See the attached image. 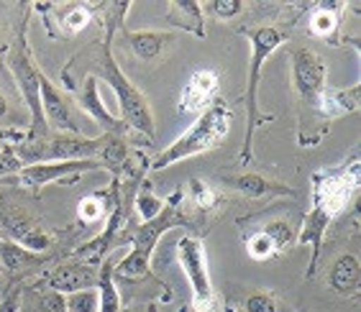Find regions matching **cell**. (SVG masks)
I'll return each mask as SVG.
<instances>
[{
  "mask_svg": "<svg viewBox=\"0 0 361 312\" xmlns=\"http://www.w3.org/2000/svg\"><path fill=\"white\" fill-rule=\"evenodd\" d=\"M111 42L113 39H105L100 44H90V46L80 49L70 59V64L62 70V75H72V72L80 70L82 72L80 77H103L105 82L111 85V90L116 92V100H118L121 108V120L128 128H136L144 136L154 139L157 136V125H154L152 108H149V103H146V97L141 95L139 87L123 75L118 62L113 59Z\"/></svg>",
  "mask_w": 361,
  "mask_h": 312,
  "instance_id": "cell-1",
  "label": "cell"
},
{
  "mask_svg": "<svg viewBox=\"0 0 361 312\" xmlns=\"http://www.w3.org/2000/svg\"><path fill=\"white\" fill-rule=\"evenodd\" d=\"M231 131V111L228 105L216 100L208 111H202L197 116L188 131L182 133L180 139L174 141L172 146H167L159 156H154V161H149V169H167L172 164H180V161L190 159V156H197V154H205L210 149L221 146V141L228 136Z\"/></svg>",
  "mask_w": 361,
  "mask_h": 312,
  "instance_id": "cell-2",
  "label": "cell"
},
{
  "mask_svg": "<svg viewBox=\"0 0 361 312\" xmlns=\"http://www.w3.org/2000/svg\"><path fill=\"white\" fill-rule=\"evenodd\" d=\"M249 36L251 44V59H249V72H246V92H243V105H246V136H243V149H241V164H251V149H254V131L262 120L259 116V80H262V70L264 62L277 51L282 44L287 42V31L277 26H259L251 31H243Z\"/></svg>",
  "mask_w": 361,
  "mask_h": 312,
  "instance_id": "cell-3",
  "label": "cell"
},
{
  "mask_svg": "<svg viewBox=\"0 0 361 312\" xmlns=\"http://www.w3.org/2000/svg\"><path fill=\"white\" fill-rule=\"evenodd\" d=\"M8 67L13 72L16 87L21 92L23 103H26L28 111H31V128L26 131V139L28 141L44 139L49 133V128L42 116V72H39V67L34 64V56L28 51L23 26H21L18 39H16L13 46H11V51H8Z\"/></svg>",
  "mask_w": 361,
  "mask_h": 312,
  "instance_id": "cell-4",
  "label": "cell"
},
{
  "mask_svg": "<svg viewBox=\"0 0 361 312\" xmlns=\"http://www.w3.org/2000/svg\"><path fill=\"white\" fill-rule=\"evenodd\" d=\"M182 200V192L172 194L167 202H164V210L159 216L149 223H141L139 230L133 233V246L128 251V256L116 266L121 277H141V274H149V264H152V254L157 249L159 238L167 233L172 225L182 223V218L177 216V202Z\"/></svg>",
  "mask_w": 361,
  "mask_h": 312,
  "instance_id": "cell-5",
  "label": "cell"
},
{
  "mask_svg": "<svg viewBox=\"0 0 361 312\" xmlns=\"http://www.w3.org/2000/svg\"><path fill=\"white\" fill-rule=\"evenodd\" d=\"M313 208L323 210L331 218H338L359 194V159H348L341 172H315Z\"/></svg>",
  "mask_w": 361,
  "mask_h": 312,
  "instance_id": "cell-6",
  "label": "cell"
},
{
  "mask_svg": "<svg viewBox=\"0 0 361 312\" xmlns=\"http://www.w3.org/2000/svg\"><path fill=\"white\" fill-rule=\"evenodd\" d=\"M177 261L190 282L195 299V310L208 312L216 307V292L210 285L208 258H205V246L197 236H182L177 243Z\"/></svg>",
  "mask_w": 361,
  "mask_h": 312,
  "instance_id": "cell-7",
  "label": "cell"
},
{
  "mask_svg": "<svg viewBox=\"0 0 361 312\" xmlns=\"http://www.w3.org/2000/svg\"><path fill=\"white\" fill-rule=\"evenodd\" d=\"M292 85H295V92H298L300 103H302V113L310 111V120L315 118V105H318V97L326 90V77L328 67L323 62V56L315 54L313 49L300 46L292 51Z\"/></svg>",
  "mask_w": 361,
  "mask_h": 312,
  "instance_id": "cell-8",
  "label": "cell"
},
{
  "mask_svg": "<svg viewBox=\"0 0 361 312\" xmlns=\"http://www.w3.org/2000/svg\"><path fill=\"white\" fill-rule=\"evenodd\" d=\"M103 164L97 159H77V161H42V164H26L21 172L16 174L21 185L31 189H42L47 185L56 182H70L77 180L82 172H97Z\"/></svg>",
  "mask_w": 361,
  "mask_h": 312,
  "instance_id": "cell-9",
  "label": "cell"
},
{
  "mask_svg": "<svg viewBox=\"0 0 361 312\" xmlns=\"http://www.w3.org/2000/svg\"><path fill=\"white\" fill-rule=\"evenodd\" d=\"M75 97H77V103H80V108H82L108 136H121V133L128 128L123 120L116 118V116L105 108L103 97H100V82H97V77H92V75L82 77V82L77 85Z\"/></svg>",
  "mask_w": 361,
  "mask_h": 312,
  "instance_id": "cell-10",
  "label": "cell"
},
{
  "mask_svg": "<svg viewBox=\"0 0 361 312\" xmlns=\"http://www.w3.org/2000/svg\"><path fill=\"white\" fill-rule=\"evenodd\" d=\"M218 97V72L213 70H197L190 77L177 100L180 113H202L208 111L213 100Z\"/></svg>",
  "mask_w": 361,
  "mask_h": 312,
  "instance_id": "cell-11",
  "label": "cell"
},
{
  "mask_svg": "<svg viewBox=\"0 0 361 312\" xmlns=\"http://www.w3.org/2000/svg\"><path fill=\"white\" fill-rule=\"evenodd\" d=\"M97 269L92 261H64L62 266H56V271L49 277V287L51 292L59 294H72L80 289H92L97 285Z\"/></svg>",
  "mask_w": 361,
  "mask_h": 312,
  "instance_id": "cell-12",
  "label": "cell"
},
{
  "mask_svg": "<svg viewBox=\"0 0 361 312\" xmlns=\"http://www.w3.org/2000/svg\"><path fill=\"white\" fill-rule=\"evenodd\" d=\"M42 116L47 128H54L56 133H80L72 116L70 103L62 97V92L49 82V77L42 75Z\"/></svg>",
  "mask_w": 361,
  "mask_h": 312,
  "instance_id": "cell-13",
  "label": "cell"
},
{
  "mask_svg": "<svg viewBox=\"0 0 361 312\" xmlns=\"http://www.w3.org/2000/svg\"><path fill=\"white\" fill-rule=\"evenodd\" d=\"M359 97H361L359 85H351L346 90H328L326 87L323 95L318 97V105H315V118L323 120V128L328 131V125L334 123L336 118L359 111Z\"/></svg>",
  "mask_w": 361,
  "mask_h": 312,
  "instance_id": "cell-14",
  "label": "cell"
},
{
  "mask_svg": "<svg viewBox=\"0 0 361 312\" xmlns=\"http://www.w3.org/2000/svg\"><path fill=\"white\" fill-rule=\"evenodd\" d=\"M334 218L323 213L318 208H310L307 210L305 220H302V230H300V236H295V241L300 246H310V266H307V277H313L315 274V266H318V256H320V246H323V238H326V230L331 225Z\"/></svg>",
  "mask_w": 361,
  "mask_h": 312,
  "instance_id": "cell-15",
  "label": "cell"
},
{
  "mask_svg": "<svg viewBox=\"0 0 361 312\" xmlns=\"http://www.w3.org/2000/svg\"><path fill=\"white\" fill-rule=\"evenodd\" d=\"M343 11H346V3H343V0L318 3V6L310 11V18H307L310 34L334 44L336 34H338V28H341V15H343Z\"/></svg>",
  "mask_w": 361,
  "mask_h": 312,
  "instance_id": "cell-16",
  "label": "cell"
},
{
  "mask_svg": "<svg viewBox=\"0 0 361 312\" xmlns=\"http://www.w3.org/2000/svg\"><path fill=\"white\" fill-rule=\"evenodd\" d=\"M359 279H361L359 256H354V254H343V256H338V261L331 266L328 285H331V289H334L336 294L356 297V294H359Z\"/></svg>",
  "mask_w": 361,
  "mask_h": 312,
  "instance_id": "cell-17",
  "label": "cell"
},
{
  "mask_svg": "<svg viewBox=\"0 0 361 312\" xmlns=\"http://www.w3.org/2000/svg\"><path fill=\"white\" fill-rule=\"evenodd\" d=\"M167 21L188 34H195L197 39H205V13L195 0H169Z\"/></svg>",
  "mask_w": 361,
  "mask_h": 312,
  "instance_id": "cell-18",
  "label": "cell"
},
{
  "mask_svg": "<svg viewBox=\"0 0 361 312\" xmlns=\"http://www.w3.org/2000/svg\"><path fill=\"white\" fill-rule=\"evenodd\" d=\"M123 39L141 62L159 59L161 51L174 42V36L167 34V31H123Z\"/></svg>",
  "mask_w": 361,
  "mask_h": 312,
  "instance_id": "cell-19",
  "label": "cell"
},
{
  "mask_svg": "<svg viewBox=\"0 0 361 312\" xmlns=\"http://www.w3.org/2000/svg\"><path fill=\"white\" fill-rule=\"evenodd\" d=\"M231 185L241 194H246V197H267V194H287V197H292V194H295L290 187H285L282 182L264 180L262 174H241V177H236Z\"/></svg>",
  "mask_w": 361,
  "mask_h": 312,
  "instance_id": "cell-20",
  "label": "cell"
},
{
  "mask_svg": "<svg viewBox=\"0 0 361 312\" xmlns=\"http://www.w3.org/2000/svg\"><path fill=\"white\" fill-rule=\"evenodd\" d=\"M108 194H111V189H108V192H95V194L82 197V202L77 205V216H80V220L90 225V223H100L105 216H111L113 210L121 205V197L116 194L113 200H108Z\"/></svg>",
  "mask_w": 361,
  "mask_h": 312,
  "instance_id": "cell-21",
  "label": "cell"
},
{
  "mask_svg": "<svg viewBox=\"0 0 361 312\" xmlns=\"http://www.w3.org/2000/svg\"><path fill=\"white\" fill-rule=\"evenodd\" d=\"M97 299H100V310L97 312H121V294L118 287L113 282V261H103L97 269Z\"/></svg>",
  "mask_w": 361,
  "mask_h": 312,
  "instance_id": "cell-22",
  "label": "cell"
},
{
  "mask_svg": "<svg viewBox=\"0 0 361 312\" xmlns=\"http://www.w3.org/2000/svg\"><path fill=\"white\" fill-rule=\"evenodd\" d=\"M128 156H131V149L126 146V141L121 136H108L105 146L97 154V161L103 164V169H111L113 174H118Z\"/></svg>",
  "mask_w": 361,
  "mask_h": 312,
  "instance_id": "cell-23",
  "label": "cell"
},
{
  "mask_svg": "<svg viewBox=\"0 0 361 312\" xmlns=\"http://www.w3.org/2000/svg\"><path fill=\"white\" fill-rule=\"evenodd\" d=\"M92 13L90 8L82 6V3H72V6H62L56 11V23L67 31V34H80L90 26Z\"/></svg>",
  "mask_w": 361,
  "mask_h": 312,
  "instance_id": "cell-24",
  "label": "cell"
},
{
  "mask_svg": "<svg viewBox=\"0 0 361 312\" xmlns=\"http://www.w3.org/2000/svg\"><path fill=\"white\" fill-rule=\"evenodd\" d=\"M36 254H31V251L21 249L18 243L13 241H0V261H3V266L11 271H21L26 269V266H31L36 261Z\"/></svg>",
  "mask_w": 361,
  "mask_h": 312,
  "instance_id": "cell-25",
  "label": "cell"
},
{
  "mask_svg": "<svg viewBox=\"0 0 361 312\" xmlns=\"http://www.w3.org/2000/svg\"><path fill=\"white\" fill-rule=\"evenodd\" d=\"M100 310V299L97 289H80L72 294H64V312H97Z\"/></svg>",
  "mask_w": 361,
  "mask_h": 312,
  "instance_id": "cell-26",
  "label": "cell"
},
{
  "mask_svg": "<svg viewBox=\"0 0 361 312\" xmlns=\"http://www.w3.org/2000/svg\"><path fill=\"white\" fill-rule=\"evenodd\" d=\"M262 233H264L267 238L271 241V246L277 249V256L282 254V251H287L295 243V230H292L290 223L285 220H277V223H269V225H264L262 228Z\"/></svg>",
  "mask_w": 361,
  "mask_h": 312,
  "instance_id": "cell-27",
  "label": "cell"
},
{
  "mask_svg": "<svg viewBox=\"0 0 361 312\" xmlns=\"http://www.w3.org/2000/svg\"><path fill=\"white\" fill-rule=\"evenodd\" d=\"M243 310L246 312H290V310H285V305H282L274 294H269V292H254V294H249L246 302H243Z\"/></svg>",
  "mask_w": 361,
  "mask_h": 312,
  "instance_id": "cell-28",
  "label": "cell"
},
{
  "mask_svg": "<svg viewBox=\"0 0 361 312\" xmlns=\"http://www.w3.org/2000/svg\"><path fill=\"white\" fill-rule=\"evenodd\" d=\"M136 210H139L141 216V223H149L154 220V218L159 216L161 210H164V200H159L154 192H149V189H139L136 192Z\"/></svg>",
  "mask_w": 361,
  "mask_h": 312,
  "instance_id": "cell-29",
  "label": "cell"
},
{
  "mask_svg": "<svg viewBox=\"0 0 361 312\" xmlns=\"http://www.w3.org/2000/svg\"><path fill=\"white\" fill-rule=\"evenodd\" d=\"M246 251H249V256L254 258V261H269V258L277 256V249L271 246V241L262 230H257L254 236L246 238Z\"/></svg>",
  "mask_w": 361,
  "mask_h": 312,
  "instance_id": "cell-30",
  "label": "cell"
},
{
  "mask_svg": "<svg viewBox=\"0 0 361 312\" xmlns=\"http://www.w3.org/2000/svg\"><path fill=\"white\" fill-rule=\"evenodd\" d=\"M241 0H213V3H205L202 6V13H210L221 18V21H231L241 13Z\"/></svg>",
  "mask_w": 361,
  "mask_h": 312,
  "instance_id": "cell-31",
  "label": "cell"
},
{
  "mask_svg": "<svg viewBox=\"0 0 361 312\" xmlns=\"http://www.w3.org/2000/svg\"><path fill=\"white\" fill-rule=\"evenodd\" d=\"M18 246L31 251V254H44V251L51 249V238H49L42 228H34V230H28L26 236L18 241Z\"/></svg>",
  "mask_w": 361,
  "mask_h": 312,
  "instance_id": "cell-32",
  "label": "cell"
},
{
  "mask_svg": "<svg viewBox=\"0 0 361 312\" xmlns=\"http://www.w3.org/2000/svg\"><path fill=\"white\" fill-rule=\"evenodd\" d=\"M23 169L21 159L16 156L13 149H0V180H6V177H11V174H18Z\"/></svg>",
  "mask_w": 361,
  "mask_h": 312,
  "instance_id": "cell-33",
  "label": "cell"
},
{
  "mask_svg": "<svg viewBox=\"0 0 361 312\" xmlns=\"http://www.w3.org/2000/svg\"><path fill=\"white\" fill-rule=\"evenodd\" d=\"M190 192H192V202L200 208H210V202L216 200L213 189L205 185L202 180H190Z\"/></svg>",
  "mask_w": 361,
  "mask_h": 312,
  "instance_id": "cell-34",
  "label": "cell"
},
{
  "mask_svg": "<svg viewBox=\"0 0 361 312\" xmlns=\"http://www.w3.org/2000/svg\"><path fill=\"white\" fill-rule=\"evenodd\" d=\"M0 312H21V289L18 287L0 299Z\"/></svg>",
  "mask_w": 361,
  "mask_h": 312,
  "instance_id": "cell-35",
  "label": "cell"
},
{
  "mask_svg": "<svg viewBox=\"0 0 361 312\" xmlns=\"http://www.w3.org/2000/svg\"><path fill=\"white\" fill-rule=\"evenodd\" d=\"M39 312H64V294H59V292H51L49 297H44L42 302H39Z\"/></svg>",
  "mask_w": 361,
  "mask_h": 312,
  "instance_id": "cell-36",
  "label": "cell"
},
{
  "mask_svg": "<svg viewBox=\"0 0 361 312\" xmlns=\"http://www.w3.org/2000/svg\"><path fill=\"white\" fill-rule=\"evenodd\" d=\"M6 116H8V100H6V95L0 92V120L6 118Z\"/></svg>",
  "mask_w": 361,
  "mask_h": 312,
  "instance_id": "cell-37",
  "label": "cell"
},
{
  "mask_svg": "<svg viewBox=\"0 0 361 312\" xmlns=\"http://www.w3.org/2000/svg\"><path fill=\"white\" fill-rule=\"evenodd\" d=\"M146 312H159V307H154V305H152V307H146Z\"/></svg>",
  "mask_w": 361,
  "mask_h": 312,
  "instance_id": "cell-38",
  "label": "cell"
}]
</instances>
